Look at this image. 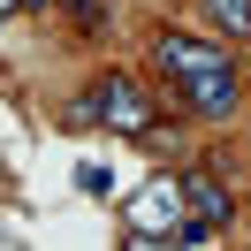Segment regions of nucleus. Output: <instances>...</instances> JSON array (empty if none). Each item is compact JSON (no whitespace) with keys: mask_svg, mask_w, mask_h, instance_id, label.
Masks as SVG:
<instances>
[{"mask_svg":"<svg viewBox=\"0 0 251 251\" xmlns=\"http://www.w3.org/2000/svg\"><path fill=\"white\" fill-rule=\"evenodd\" d=\"M152 61H160V76H205V69H236V53H228V38H198V31H160L152 38Z\"/></svg>","mask_w":251,"mask_h":251,"instance_id":"f03ea898","label":"nucleus"},{"mask_svg":"<svg viewBox=\"0 0 251 251\" xmlns=\"http://www.w3.org/2000/svg\"><path fill=\"white\" fill-rule=\"evenodd\" d=\"M175 92H183V107L198 114V122H228V114L244 107V76H236V69H205V76H175Z\"/></svg>","mask_w":251,"mask_h":251,"instance_id":"7ed1b4c3","label":"nucleus"},{"mask_svg":"<svg viewBox=\"0 0 251 251\" xmlns=\"http://www.w3.org/2000/svg\"><path fill=\"white\" fill-rule=\"evenodd\" d=\"M23 8H53V0H23Z\"/></svg>","mask_w":251,"mask_h":251,"instance_id":"6e6552de","label":"nucleus"},{"mask_svg":"<svg viewBox=\"0 0 251 251\" xmlns=\"http://www.w3.org/2000/svg\"><path fill=\"white\" fill-rule=\"evenodd\" d=\"M244 46H251V38H244ZM244 69H251V53H244Z\"/></svg>","mask_w":251,"mask_h":251,"instance_id":"1a4fd4ad","label":"nucleus"},{"mask_svg":"<svg viewBox=\"0 0 251 251\" xmlns=\"http://www.w3.org/2000/svg\"><path fill=\"white\" fill-rule=\"evenodd\" d=\"M69 122H107V129H122V137H152L160 129V107H152V92H145L137 76H99L92 92L69 107Z\"/></svg>","mask_w":251,"mask_h":251,"instance_id":"f257e3e1","label":"nucleus"},{"mask_svg":"<svg viewBox=\"0 0 251 251\" xmlns=\"http://www.w3.org/2000/svg\"><path fill=\"white\" fill-rule=\"evenodd\" d=\"M175 183H183V213H190V221H205L213 236L236 221V198H228V183H221L213 168H190V175H175Z\"/></svg>","mask_w":251,"mask_h":251,"instance_id":"20e7f679","label":"nucleus"},{"mask_svg":"<svg viewBox=\"0 0 251 251\" xmlns=\"http://www.w3.org/2000/svg\"><path fill=\"white\" fill-rule=\"evenodd\" d=\"M205 23H213V38H236L244 46L251 38V0H205Z\"/></svg>","mask_w":251,"mask_h":251,"instance_id":"39448f33","label":"nucleus"},{"mask_svg":"<svg viewBox=\"0 0 251 251\" xmlns=\"http://www.w3.org/2000/svg\"><path fill=\"white\" fill-rule=\"evenodd\" d=\"M76 183H84V190H92V198H107V190H114V175H107V168H99V160H84V168H76Z\"/></svg>","mask_w":251,"mask_h":251,"instance_id":"423d86ee","label":"nucleus"},{"mask_svg":"<svg viewBox=\"0 0 251 251\" xmlns=\"http://www.w3.org/2000/svg\"><path fill=\"white\" fill-rule=\"evenodd\" d=\"M16 8H23V0H0V23H8V16H16Z\"/></svg>","mask_w":251,"mask_h":251,"instance_id":"0eeeda50","label":"nucleus"}]
</instances>
